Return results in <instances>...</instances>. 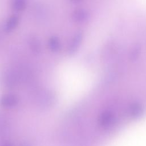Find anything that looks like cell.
I'll list each match as a JSON object with an SVG mask.
<instances>
[{"instance_id":"obj_2","label":"cell","mask_w":146,"mask_h":146,"mask_svg":"<svg viewBox=\"0 0 146 146\" xmlns=\"http://www.w3.org/2000/svg\"><path fill=\"white\" fill-rule=\"evenodd\" d=\"M17 98L13 95H5L0 99V104L6 107L14 106L17 103Z\"/></svg>"},{"instance_id":"obj_3","label":"cell","mask_w":146,"mask_h":146,"mask_svg":"<svg viewBox=\"0 0 146 146\" xmlns=\"http://www.w3.org/2000/svg\"><path fill=\"white\" fill-rule=\"evenodd\" d=\"M88 18V13L83 9H77L72 13L73 19L78 22H83L86 21Z\"/></svg>"},{"instance_id":"obj_7","label":"cell","mask_w":146,"mask_h":146,"mask_svg":"<svg viewBox=\"0 0 146 146\" xmlns=\"http://www.w3.org/2000/svg\"><path fill=\"white\" fill-rule=\"evenodd\" d=\"M113 117L112 116L110 113H103L100 117V124L103 126H109L112 122Z\"/></svg>"},{"instance_id":"obj_1","label":"cell","mask_w":146,"mask_h":146,"mask_svg":"<svg viewBox=\"0 0 146 146\" xmlns=\"http://www.w3.org/2000/svg\"><path fill=\"white\" fill-rule=\"evenodd\" d=\"M83 39V33L80 31L76 33L73 37L68 47V52L70 55L74 54L78 50Z\"/></svg>"},{"instance_id":"obj_5","label":"cell","mask_w":146,"mask_h":146,"mask_svg":"<svg viewBox=\"0 0 146 146\" xmlns=\"http://www.w3.org/2000/svg\"><path fill=\"white\" fill-rule=\"evenodd\" d=\"M48 46L51 51H57L60 47V41L57 36H52L48 40Z\"/></svg>"},{"instance_id":"obj_10","label":"cell","mask_w":146,"mask_h":146,"mask_svg":"<svg viewBox=\"0 0 146 146\" xmlns=\"http://www.w3.org/2000/svg\"><path fill=\"white\" fill-rule=\"evenodd\" d=\"M77 1H79V0H77Z\"/></svg>"},{"instance_id":"obj_6","label":"cell","mask_w":146,"mask_h":146,"mask_svg":"<svg viewBox=\"0 0 146 146\" xmlns=\"http://www.w3.org/2000/svg\"><path fill=\"white\" fill-rule=\"evenodd\" d=\"M27 0H13V8L17 11L23 10L27 5Z\"/></svg>"},{"instance_id":"obj_4","label":"cell","mask_w":146,"mask_h":146,"mask_svg":"<svg viewBox=\"0 0 146 146\" xmlns=\"http://www.w3.org/2000/svg\"><path fill=\"white\" fill-rule=\"evenodd\" d=\"M19 18L16 15L11 16L7 21L5 25V30L6 32H10L13 30L18 25Z\"/></svg>"},{"instance_id":"obj_8","label":"cell","mask_w":146,"mask_h":146,"mask_svg":"<svg viewBox=\"0 0 146 146\" xmlns=\"http://www.w3.org/2000/svg\"><path fill=\"white\" fill-rule=\"evenodd\" d=\"M30 44L31 49L36 52L40 50V44L38 39L36 37H32L30 40Z\"/></svg>"},{"instance_id":"obj_9","label":"cell","mask_w":146,"mask_h":146,"mask_svg":"<svg viewBox=\"0 0 146 146\" xmlns=\"http://www.w3.org/2000/svg\"><path fill=\"white\" fill-rule=\"evenodd\" d=\"M4 146H11V145L10 144H6V145H5Z\"/></svg>"}]
</instances>
